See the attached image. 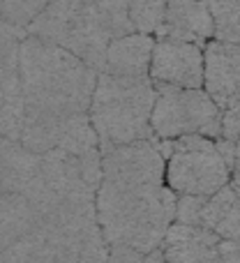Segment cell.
I'll return each mask as SVG.
<instances>
[{"label":"cell","instance_id":"cell-1","mask_svg":"<svg viewBox=\"0 0 240 263\" xmlns=\"http://www.w3.org/2000/svg\"><path fill=\"white\" fill-rule=\"evenodd\" d=\"M97 74L72 51L42 37L26 32L19 44L23 104L32 114H86Z\"/></svg>","mask_w":240,"mask_h":263},{"label":"cell","instance_id":"cell-2","mask_svg":"<svg viewBox=\"0 0 240 263\" xmlns=\"http://www.w3.org/2000/svg\"><path fill=\"white\" fill-rule=\"evenodd\" d=\"M178 194L167 185H127L102 180L95 194L97 224L109 245H127L150 252L162 245L176 222Z\"/></svg>","mask_w":240,"mask_h":263},{"label":"cell","instance_id":"cell-3","mask_svg":"<svg viewBox=\"0 0 240 263\" xmlns=\"http://www.w3.org/2000/svg\"><path fill=\"white\" fill-rule=\"evenodd\" d=\"M26 32L72 51L102 72L109 42L134 32V26L125 0H49Z\"/></svg>","mask_w":240,"mask_h":263},{"label":"cell","instance_id":"cell-4","mask_svg":"<svg viewBox=\"0 0 240 263\" xmlns=\"http://www.w3.org/2000/svg\"><path fill=\"white\" fill-rule=\"evenodd\" d=\"M155 104V83L150 77H114L100 72L88 106V116L100 139V148L155 139L150 114Z\"/></svg>","mask_w":240,"mask_h":263},{"label":"cell","instance_id":"cell-5","mask_svg":"<svg viewBox=\"0 0 240 263\" xmlns=\"http://www.w3.org/2000/svg\"><path fill=\"white\" fill-rule=\"evenodd\" d=\"M167 168L164 182L178 196H213L231 180L233 141L190 134L159 141Z\"/></svg>","mask_w":240,"mask_h":263},{"label":"cell","instance_id":"cell-6","mask_svg":"<svg viewBox=\"0 0 240 263\" xmlns=\"http://www.w3.org/2000/svg\"><path fill=\"white\" fill-rule=\"evenodd\" d=\"M0 263H67L53 229L23 194H0Z\"/></svg>","mask_w":240,"mask_h":263},{"label":"cell","instance_id":"cell-7","mask_svg":"<svg viewBox=\"0 0 240 263\" xmlns=\"http://www.w3.org/2000/svg\"><path fill=\"white\" fill-rule=\"evenodd\" d=\"M150 129L159 141L199 134L208 139L222 136V109L204 88H180L155 83V104Z\"/></svg>","mask_w":240,"mask_h":263},{"label":"cell","instance_id":"cell-8","mask_svg":"<svg viewBox=\"0 0 240 263\" xmlns=\"http://www.w3.org/2000/svg\"><path fill=\"white\" fill-rule=\"evenodd\" d=\"M26 148L44 155L49 150H65L72 155H83L100 148V139L86 114H23V127L19 136Z\"/></svg>","mask_w":240,"mask_h":263},{"label":"cell","instance_id":"cell-9","mask_svg":"<svg viewBox=\"0 0 240 263\" xmlns=\"http://www.w3.org/2000/svg\"><path fill=\"white\" fill-rule=\"evenodd\" d=\"M102 153V180L109 182H145V185H159L164 182V159L157 139H141L130 143L106 145L100 148Z\"/></svg>","mask_w":240,"mask_h":263},{"label":"cell","instance_id":"cell-10","mask_svg":"<svg viewBox=\"0 0 240 263\" xmlns=\"http://www.w3.org/2000/svg\"><path fill=\"white\" fill-rule=\"evenodd\" d=\"M148 77L153 83L204 88V46L178 37L157 35Z\"/></svg>","mask_w":240,"mask_h":263},{"label":"cell","instance_id":"cell-11","mask_svg":"<svg viewBox=\"0 0 240 263\" xmlns=\"http://www.w3.org/2000/svg\"><path fill=\"white\" fill-rule=\"evenodd\" d=\"M204 90L219 109L240 97V42L213 37L204 44Z\"/></svg>","mask_w":240,"mask_h":263},{"label":"cell","instance_id":"cell-12","mask_svg":"<svg viewBox=\"0 0 240 263\" xmlns=\"http://www.w3.org/2000/svg\"><path fill=\"white\" fill-rule=\"evenodd\" d=\"M219 242L222 238L210 229L173 222L159 247L167 263H224Z\"/></svg>","mask_w":240,"mask_h":263},{"label":"cell","instance_id":"cell-13","mask_svg":"<svg viewBox=\"0 0 240 263\" xmlns=\"http://www.w3.org/2000/svg\"><path fill=\"white\" fill-rule=\"evenodd\" d=\"M23 37H12L0 44V136L9 139L21 136L26 111L19 79V44Z\"/></svg>","mask_w":240,"mask_h":263},{"label":"cell","instance_id":"cell-14","mask_svg":"<svg viewBox=\"0 0 240 263\" xmlns=\"http://www.w3.org/2000/svg\"><path fill=\"white\" fill-rule=\"evenodd\" d=\"M155 35L178 37L204 46L215 37L210 0H167L164 21Z\"/></svg>","mask_w":240,"mask_h":263},{"label":"cell","instance_id":"cell-15","mask_svg":"<svg viewBox=\"0 0 240 263\" xmlns=\"http://www.w3.org/2000/svg\"><path fill=\"white\" fill-rule=\"evenodd\" d=\"M155 37L148 32H127L109 42L102 72L114 77H148Z\"/></svg>","mask_w":240,"mask_h":263},{"label":"cell","instance_id":"cell-16","mask_svg":"<svg viewBox=\"0 0 240 263\" xmlns=\"http://www.w3.org/2000/svg\"><path fill=\"white\" fill-rule=\"evenodd\" d=\"M42 155L32 153L19 139L0 136V194H23L35 180Z\"/></svg>","mask_w":240,"mask_h":263},{"label":"cell","instance_id":"cell-17","mask_svg":"<svg viewBox=\"0 0 240 263\" xmlns=\"http://www.w3.org/2000/svg\"><path fill=\"white\" fill-rule=\"evenodd\" d=\"M199 227L210 229L222 240L240 242V196L231 185H224L219 192L206 199Z\"/></svg>","mask_w":240,"mask_h":263},{"label":"cell","instance_id":"cell-18","mask_svg":"<svg viewBox=\"0 0 240 263\" xmlns=\"http://www.w3.org/2000/svg\"><path fill=\"white\" fill-rule=\"evenodd\" d=\"M127 14L136 32L155 35L164 21V7L167 0H125Z\"/></svg>","mask_w":240,"mask_h":263},{"label":"cell","instance_id":"cell-19","mask_svg":"<svg viewBox=\"0 0 240 263\" xmlns=\"http://www.w3.org/2000/svg\"><path fill=\"white\" fill-rule=\"evenodd\" d=\"M215 37L240 42V0H210Z\"/></svg>","mask_w":240,"mask_h":263},{"label":"cell","instance_id":"cell-20","mask_svg":"<svg viewBox=\"0 0 240 263\" xmlns=\"http://www.w3.org/2000/svg\"><path fill=\"white\" fill-rule=\"evenodd\" d=\"M49 0H0V18L12 26L28 28V23L44 9Z\"/></svg>","mask_w":240,"mask_h":263},{"label":"cell","instance_id":"cell-21","mask_svg":"<svg viewBox=\"0 0 240 263\" xmlns=\"http://www.w3.org/2000/svg\"><path fill=\"white\" fill-rule=\"evenodd\" d=\"M109 263H167L162 247L150 252H139L127 245H109Z\"/></svg>","mask_w":240,"mask_h":263},{"label":"cell","instance_id":"cell-22","mask_svg":"<svg viewBox=\"0 0 240 263\" xmlns=\"http://www.w3.org/2000/svg\"><path fill=\"white\" fill-rule=\"evenodd\" d=\"M208 196H178L176 201V222H185V224H199L201 217V208H204Z\"/></svg>","mask_w":240,"mask_h":263},{"label":"cell","instance_id":"cell-23","mask_svg":"<svg viewBox=\"0 0 240 263\" xmlns=\"http://www.w3.org/2000/svg\"><path fill=\"white\" fill-rule=\"evenodd\" d=\"M240 136V97L222 109V139L236 141Z\"/></svg>","mask_w":240,"mask_h":263},{"label":"cell","instance_id":"cell-24","mask_svg":"<svg viewBox=\"0 0 240 263\" xmlns=\"http://www.w3.org/2000/svg\"><path fill=\"white\" fill-rule=\"evenodd\" d=\"M219 252H222L224 263H240V242L222 240L219 242Z\"/></svg>","mask_w":240,"mask_h":263},{"label":"cell","instance_id":"cell-25","mask_svg":"<svg viewBox=\"0 0 240 263\" xmlns=\"http://www.w3.org/2000/svg\"><path fill=\"white\" fill-rule=\"evenodd\" d=\"M26 35V28H19V26H12V23L3 21L0 18V44L7 40H12V37H23Z\"/></svg>","mask_w":240,"mask_h":263},{"label":"cell","instance_id":"cell-26","mask_svg":"<svg viewBox=\"0 0 240 263\" xmlns=\"http://www.w3.org/2000/svg\"><path fill=\"white\" fill-rule=\"evenodd\" d=\"M231 168H240V136L233 141V166Z\"/></svg>","mask_w":240,"mask_h":263}]
</instances>
